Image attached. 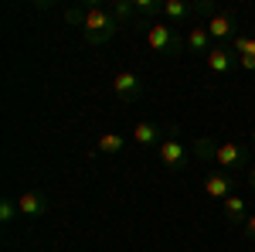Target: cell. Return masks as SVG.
<instances>
[{"label":"cell","instance_id":"6","mask_svg":"<svg viewBox=\"0 0 255 252\" xmlns=\"http://www.w3.org/2000/svg\"><path fill=\"white\" fill-rule=\"evenodd\" d=\"M238 188L235 174H225V171H211V174L204 177V191L208 198H215V201H225V198H232Z\"/></svg>","mask_w":255,"mask_h":252},{"label":"cell","instance_id":"5","mask_svg":"<svg viewBox=\"0 0 255 252\" xmlns=\"http://www.w3.org/2000/svg\"><path fill=\"white\" fill-rule=\"evenodd\" d=\"M113 92H116V99L119 102H139L143 99V82H139V75H133V72H116L113 75Z\"/></svg>","mask_w":255,"mask_h":252},{"label":"cell","instance_id":"17","mask_svg":"<svg viewBox=\"0 0 255 252\" xmlns=\"http://www.w3.org/2000/svg\"><path fill=\"white\" fill-rule=\"evenodd\" d=\"M17 215H20L17 212V198H3V201H0V222H3V225H10Z\"/></svg>","mask_w":255,"mask_h":252},{"label":"cell","instance_id":"2","mask_svg":"<svg viewBox=\"0 0 255 252\" xmlns=\"http://www.w3.org/2000/svg\"><path fill=\"white\" fill-rule=\"evenodd\" d=\"M119 20L113 17V10L109 7H102V3H85V20H82V34L89 44H106V41L116 34Z\"/></svg>","mask_w":255,"mask_h":252},{"label":"cell","instance_id":"21","mask_svg":"<svg viewBox=\"0 0 255 252\" xmlns=\"http://www.w3.org/2000/svg\"><path fill=\"white\" fill-rule=\"evenodd\" d=\"M252 147H255V126H252Z\"/></svg>","mask_w":255,"mask_h":252},{"label":"cell","instance_id":"20","mask_svg":"<svg viewBox=\"0 0 255 252\" xmlns=\"http://www.w3.org/2000/svg\"><path fill=\"white\" fill-rule=\"evenodd\" d=\"M249 184H252V188H255V164H252V167H249Z\"/></svg>","mask_w":255,"mask_h":252},{"label":"cell","instance_id":"8","mask_svg":"<svg viewBox=\"0 0 255 252\" xmlns=\"http://www.w3.org/2000/svg\"><path fill=\"white\" fill-rule=\"evenodd\" d=\"M17 212L27 215V218H41L48 212V198L41 191H20L17 194Z\"/></svg>","mask_w":255,"mask_h":252},{"label":"cell","instance_id":"18","mask_svg":"<svg viewBox=\"0 0 255 252\" xmlns=\"http://www.w3.org/2000/svg\"><path fill=\"white\" fill-rule=\"evenodd\" d=\"M160 7H163V3H157V0H136L139 17H153V14H160Z\"/></svg>","mask_w":255,"mask_h":252},{"label":"cell","instance_id":"19","mask_svg":"<svg viewBox=\"0 0 255 252\" xmlns=\"http://www.w3.org/2000/svg\"><path fill=\"white\" fill-rule=\"evenodd\" d=\"M242 235H245L249 242H255V215H249V218H245V225H242Z\"/></svg>","mask_w":255,"mask_h":252},{"label":"cell","instance_id":"4","mask_svg":"<svg viewBox=\"0 0 255 252\" xmlns=\"http://www.w3.org/2000/svg\"><path fill=\"white\" fill-rule=\"evenodd\" d=\"M146 44H150L157 55H174V51L184 48V41L174 34V27L163 24V20H153V24L146 27Z\"/></svg>","mask_w":255,"mask_h":252},{"label":"cell","instance_id":"3","mask_svg":"<svg viewBox=\"0 0 255 252\" xmlns=\"http://www.w3.org/2000/svg\"><path fill=\"white\" fill-rule=\"evenodd\" d=\"M157 157H160V164L167 167V171H184L187 167V147H184V140H180V133H177V126H170V133L160 140V147H157Z\"/></svg>","mask_w":255,"mask_h":252},{"label":"cell","instance_id":"1","mask_svg":"<svg viewBox=\"0 0 255 252\" xmlns=\"http://www.w3.org/2000/svg\"><path fill=\"white\" fill-rule=\"evenodd\" d=\"M194 154L201 160H208V164H218V171H225V174L249 171V147H242L235 140H218V143H211L208 136H197Z\"/></svg>","mask_w":255,"mask_h":252},{"label":"cell","instance_id":"9","mask_svg":"<svg viewBox=\"0 0 255 252\" xmlns=\"http://www.w3.org/2000/svg\"><path fill=\"white\" fill-rule=\"evenodd\" d=\"M133 143L139 147H160V140H163V130H160L157 123H150V119H139L136 126H133V133H129Z\"/></svg>","mask_w":255,"mask_h":252},{"label":"cell","instance_id":"14","mask_svg":"<svg viewBox=\"0 0 255 252\" xmlns=\"http://www.w3.org/2000/svg\"><path fill=\"white\" fill-rule=\"evenodd\" d=\"M194 7L191 3H184V0H163V7H160V14L163 17H170V20H180V17H187Z\"/></svg>","mask_w":255,"mask_h":252},{"label":"cell","instance_id":"7","mask_svg":"<svg viewBox=\"0 0 255 252\" xmlns=\"http://www.w3.org/2000/svg\"><path fill=\"white\" fill-rule=\"evenodd\" d=\"M204 27H208V34H211V38H218V41H225V38H235L238 31V17L235 14H232V10H218L215 17H208V24H204Z\"/></svg>","mask_w":255,"mask_h":252},{"label":"cell","instance_id":"16","mask_svg":"<svg viewBox=\"0 0 255 252\" xmlns=\"http://www.w3.org/2000/svg\"><path fill=\"white\" fill-rule=\"evenodd\" d=\"M109 10H113V17H116L119 24H123V20H129V17H136V3H133V0H116Z\"/></svg>","mask_w":255,"mask_h":252},{"label":"cell","instance_id":"12","mask_svg":"<svg viewBox=\"0 0 255 252\" xmlns=\"http://www.w3.org/2000/svg\"><path fill=\"white\" fill-rule=\"evenodd\" d=\"M232 65H235L232 51H225V48H211V51H208V68H211L215 75H228Z\"/></svg>","mask_w":255,"mask_h":252},{"label":"cell","instance_id":"13","mask_svg":"<svg viewBox=\"0 0 255 252\" xmlns=\"http://www.w3.org/2000/svg\"><path fill=\"white\" fill-rule=\"evenodd\" d=\"M187 48H191L194 55H208V51H211V34H208V27H191Z\"/></svg>","mask_w":255,"mask_h":252},{"label":"cell","instance_id":"11","mask_svg":"<svg viewBox=\"0 0 255 252\" xmlns=\"http://www.w3.org/2000/svg\"><path fill=\"white\" fill-rule=\"evenodd\" d=\"M221 215H225V222L228 225H245V218H249V212H245V198L242 194H232V198H225L221 201Z\"/></svg>","mask_w":255,"mask_h":252},{"label":"cell","instance_id":"10","mask_svg":"<svg viewBox=\"0 0 255 252\" xmlns=\"http://www.w3.org/2000/svg\"><path fill=\"white\" fill-rule=\"evenodd\" d=\"M232 44H235L238 65H242L245 72H255V38H249V34H235Z\"/></svg>","mask_w":255,"mask_h":252},{"label":"cell","instance_id":"15","mask_svg":"<svg viewBox=\"0 0 255 252\" xmlns=\"http://www.w3.org/2000/svg\"><path fill=\"white\" fill-rule=\"evenodd\" d=\"M96 147L102 150V154H119V150L126 147V136H119V133H102Z\"/></svg>","mask_w":255,"mask_h":252}]
</instances>
